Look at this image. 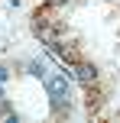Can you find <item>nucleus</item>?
<instances>
[{"instance_id":"1","label":"nucleus","mask_w":120,"mask_h":123,"mask_svg":"<svg viewBox=\"0 0 120 123\" xmlns=\"http://www.w3.org/2000/svg\"><path fill=\"white\" fill-rule=\"evenodd\" d=\"M68 78H71V71L68 74H45V91H49V104H52V110H68Z\"/></svg>"},{"instance_id":"2","label":"nucleus","mask_w":120,"mask_h":123,"mask_svg":"<svg viewBox=\"0 0 120 123\" xmlns=\"http://www.w3.org/2000/svg\"><path fill=\"white\" fill-rule=\"evenodd\" d=\"M32 32H36V36L42 39L45 45H52V42L58 39V26H52L49 19H42V13H39L36 19H32Z\"/></svg>"},{"instance_id":"3","label":"nucleus","mask_w":120,"mask_h":123,"mask_svg":"<svg viewBox=\"0 0 120 123\" xmlns=\"http://www.w3.org/2000/svg\"><path fill=\"white\" fill-rule=\"evenodd\" d=\"M71 68H75V71H71V78H78L81 84H94V81H97V68L91 65V62H75Z\"/></svg>"},{"instance_id":"4","label":"nucleus","mask_w":120,"mask_h":123,"mask_svg":"<svg viewBox=\"0 0 120 123\" xmlns=\"http://www.w3.org/2000/svg\"><path fill=\"white\" fill-rule=\"evenodd\" d=\"M49 49H52V52H55V55H58V58H62V62H65V65H75V62H78V55H75V49H68V45H65V42H62V39H55V42H52V45H49Z\"/></svg>"},{"instance_id":"5","label":"nucleus","mask_w":120,"mask_h":123,"mask_svg":"<svg viewBox=\"0 0 120 123\" xmlns=\"http://www.w3.org/2000/svg\"><path fill=\"white\" fill-rule=\"evenodd\" d=\"M29 71L36 74V78H45V65L42 62H29Z\"/></svg>"},{"instance_id":"6","label":"nucleus","mask_w":120,"mask_h":123,"mask_svg":"<svg viewBox=\"0 0 120 123\" xmlns=\"http://www.w3.org/2000/svg\"><path fill=\"white\" fill-rule=\"evenodd\" d=\"M6 78H10V71H6V68H3V65H0V84H3V81H6Z\"/></svg>"},{"instance_id":"7","label":"nucleus","mask_w":120,"mask_h":123,"mask_svg":"<svg viewBox=\"0 0 120 123\" xmlns=\"http://www.w3.org/2000/svg\"><path fill=\"white\" fill-rule=\"evenodd\" d=\"M49 3H52V6H62V3H65V0H49Z\"/></svg>"},{"instance_id":"8","label":"nucleus","mask_w":120,"mask_h":123,"mask_svg":"<svg viewBox=\"0 0 120 123\" xmlns=\"http://www.w3.org/2000/svg\"><path fill=\"white\" fill-rule=\"evenodd\" d=\"M0 100H3V87H0Z\"/></svg>"}]
</instances>
